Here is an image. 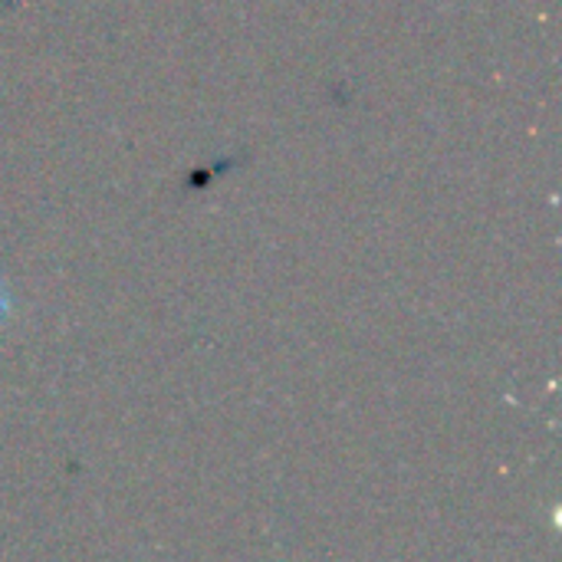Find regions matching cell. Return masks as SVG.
<instances>
[{
	"instance_id": "6da1fadb",
	"label": "cell",
	"mask_w": 562,
	"mask_h": 562,
	"mask_svg": "<svg viewBox=\"0 0 562 562\" xmlns=\"http://www.w3.org/2000/svg\"><path fill=\"white\" fill-rule=\"evenodd\" d=\"M3 313H7V296H3V290H0V319H3Z\"/></svg>"
}]
</instances>
